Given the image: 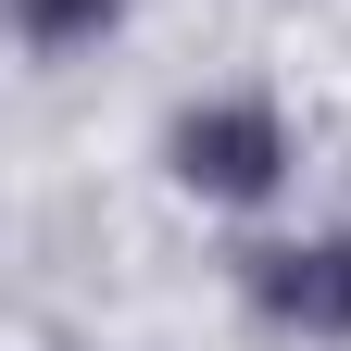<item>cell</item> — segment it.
I'll list each match as a JSON object with an SVG mask.
<instances>
[{"label": "cell", "instance_id": "3", "mask_svg": "<svg viewBox=\"0 0 351 351\" xmlns=\"http://www.w3.org/2000/svg\"><path fill=\"white\" fill-rule=\"evenodd\" d=\"M125 25V0H13V38L38 63H75V51H101V38Z\"/></svg>", "mask_w": 351, "mask_h": 351}, {"label": "cell", "instance_id": "1", "mask_svg": "<svg viewBox=\"0 0 351 351\" xmlns=\"http://www.w3.org/2000/svg\"><path fill=\"white\" fill-rule=\"evenodd\" d=\"M163 163H176L189 201L251 213V201L289 189V113H276V101H189V113L163 125Z\"/></svg>", "mask_w": 351, "mask_h": 351}, {"label": "cell", "instance_id": "2", "mask_svg": "<svg viewBox=\"0 0 351 351\" xmlns=\"http://www.w3.org/2000/svg\"><path fill=\"white\" fill-rule=\"evenodd\" d=\"M239 289L289 339H351V239H276V251L239 263Z\"/></svg>", "mask_w": 351, "mask_h": 351}]
</instances>
